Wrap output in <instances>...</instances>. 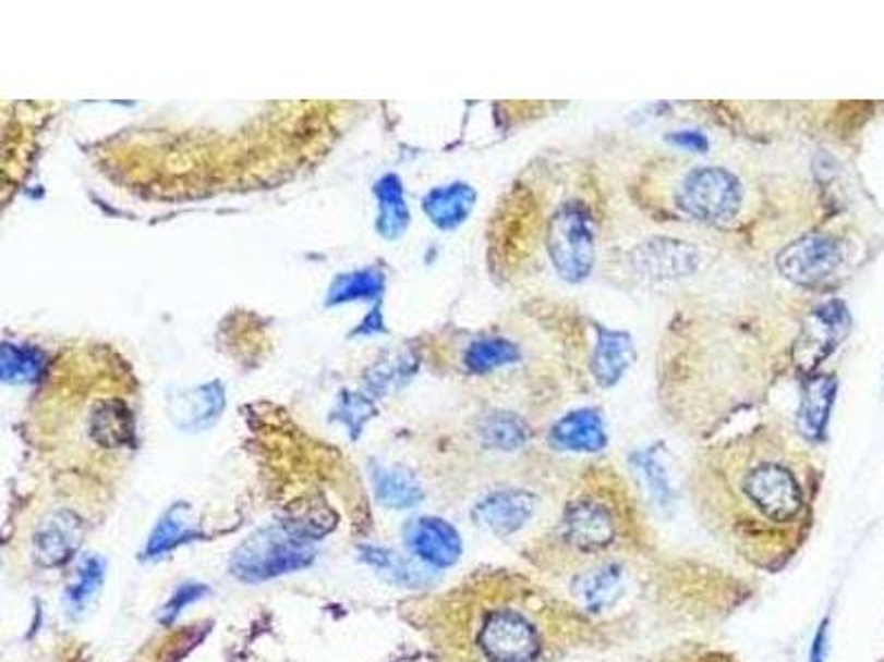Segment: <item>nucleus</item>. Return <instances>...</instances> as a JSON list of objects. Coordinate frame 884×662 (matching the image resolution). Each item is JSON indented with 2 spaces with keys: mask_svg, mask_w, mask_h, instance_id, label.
I'll list each match as a JSON object with an SVG mask.
<instances>
[{
  "mask_svg": "<svg viewBox=\"0 0 884 662\" xmlns=\"http://www.w3.org/2000/svg\"><path fill=\"white\" fill-rule=\"evenodd\" d=\"M774 292L681 296L657 347V397L673 418L697 425L728 418L794 369L802 311Z\"/></svg>",
  "mask_w": 884,
  "mask_h": 662,
  "instance_id": "obj_1",
  "label": "nucleus"
},
{
  "mask_svg": "<svg viewBox=\"0 0 884 662\" xmlns=\"http://www.w3.org/2000/svg\"><path fill=\"white\" fill-rule=\"evenodd\" d=\"M690 492L720 541L770 567L806 539L816 479L800 433L761 425L705 449L692 462Z\"/></svg>",
  "mask_w": 884,
  "mask_h": 662,
  "instance_id": "obj_2",
  "label": "nucleus"
},
{
  "mask_svg": "<svg viewBox=\"0 0 884 662\" xmlns=\"http://www.w3.org/2000/svg\"><path fill=\"white\" fill-rule=\"evenodd\" d=\"M511 204L522 277L573 287L606 261L608 201L586 161L548 152L516 186Z\"/></svg>",
  "mask_w": 884,
  "mask_h": 662,
  "instance_id": "obj_3",
  "label": "nucleus"
},
{
  "mask_svg": "<svg viewBox=\"0 0 884 662\" xmlns=\"http://www.w3.org/2000/svg\"><path fill=\"white\" fill-rule=\"evenodd\" d=\"M632 204L655 223L735 232L752 221L754 186L723 163L655 157L628 184Z\"/></svg>",
  "mask_w": 884,
  "mask_h": 662,
  "instance_id": "obj_4",
  "label": "nucleus"
},
{
  "mask_svg": "<svg viewBox=\"0 0 884 662\" xmlns=\"http://www.w3.org/2000/svg\"><path fill=\"white\" fill-rule=\"evenodd\" d=\"M626 508L628 494L615 477L591 479L561 513L555 539L571 556H606L623 539Z\"/></svg>",
  "mask_w": 884,
  "mask_h": 662,
  "instance_id": "obj_5",
  "label": "nucleus"
},
{
  "mask_svg": "<svg viewBox=\"0 0 884 662\" xmlns=\"http://www.w3.org/2000/svg\"><path fill=\"white\" fill-rule=\"evenodd\" d=\"M847 257L845 236L829 228H814L783 241L774 255V270L796 292H821L836 281Z\"/></svg>",
  "mask_w": 884,
  "mask_h": 662,
  "instance_id": "obj_6",
  "label": "nucleus"
},
{
  "mask_svg": "<svg viewBox=\"0 0 884 662\" xmlns=\"http://www.w3.org/2000/svg\"><path fill=\"white\" fill-rule=\"evenodd\" d=\"M314 559V539L296 532L290 524H281L264 528L241 543L230 556V574L237 581L264 584L305 569Z\"/></svg>",
  "mask_w": 884,
  "mask_h": 662,
  "instance_id": "obj_7",
  "label": "nucleus"
},
{
  "mask_svg": "<svg viewBox=\"0 0 884 662\" xmlns=\"http://www.w3.org/2000/svg\"><path fill=\"white\" fill-rule=\"evenodd\" d=\"M610 257H623L626 277L651 285H679L699 277L707 266V253L699 241L683 236H649L641 238L632 250Z\"/></svg>",
  "mask_w": 884,
  "mask_h": 662,
  "instance_id": "obj_8",
  "label": "nucleus"
},
{
  "mask_svg": "<svg viewBox=\"0 0 884 662\" xmlns=\"http://www.w3.org/2000/svg\"><path fill=\"white\" fill-rule=\"evenodd\" d=\"M480 647L494 662H533L540 651V638L522 612L496 610L482 623Z\"/></svg>",
  "mask_w": 884,
  "mask_h": 662,
  "instance_id": "obj_9",
  "label": "nucleus"
},
{
  "mask_svg": "<svg viewBox=\"0 0 884 662\" xmlns=\"http://www.w3.org/2000/svg\"><path fill=\"white\" fill-rule=\"evenodd\" d=\"M537 511V497L529 488L507 486L489 492L475 504L473 517L498 537H509L522 530Z\"/></svg>",
  "mask_w": 884,
  "mask_h": 662,
  "instance_id": "obj_10",
  "label": "nucleus"
},
{
  "mask_svg": "<svg viewBox=\"0 0 884 662\" xmlns=\"http://www.w3.org/2000/svg\"><path fill=\"white\" fill-rule=\"evenodd\" d=\"M405 545L425 565L445 569L458 563L462 539L458 530L438 517H419L405 526Z\"/></svg>",
  "mask_w": 884,
  "mask_h": 662,
  "instance_id": "obj_11",
  "label": "nucleus"
},
{
  "mask_svg": "<svg viewBox=\"0 0 884 662\" xmlns=\"http://www.w3.org/2000/svg\"><path fill=\"white\" fill-rule=\"evenodd\" d=\"M595 339L589 352V378L602 389L615 387L634 360V345L626 331H615L604 324H593Z\"/></svg>",
  "mask_w": 884,
  "mask_h": 662,
  "instance_id": "obj_12",
  "label": "nucleus"
},
{
  "mask_svg": "<svg viewBox=\"0 0 884 662\" xmlns=\"http://www.w3.org/2000/svg\"><path fill=\"white\" fill-rule=\"evenodd\" d=\"M526 363L529 354L522 341L507 334H496V331L469 341L462 352V369L477 378L524 367Z\"/></svg>",
  "mask_w": 884,
  "mask_h": 662,
  "instance_id": "obj_13",
  "label": "nucleus"
},
{
  "mask_svg": "<svg viewBox=\"0 0 884 662\" xmlns=\"http://www.w3.org/2000/svg\"><path fill=\"white\" fill-rule=\"evenodd\" d=\"M550 444L565 453H602L608 446V433L597 408H576L550 427Z\"/></svg>",
  "mask_w": 884,
  "mask_h": 662,
  "instance_id": "obj_14",
  "label": "nucleus"
},
{
  "mask_svg": "<svg viewBox=\"0 0 884 662\" xmlns=\"http://www.w3.org/2000/svg\"><path fill=\"white\" fill-rule=\"evenodd\" d=\"M85 537V524L69 511L49 515L36 530L34 552L40 565L60 567L73 559Z\"/></svg>",
  "mask_w": 884,
  "mask_h": 662,
  "instance_id": "obj_15",
  "label": "nucleus"
},
{
  "mask_svg": "<svg viewBox=\"0 0 884 662\" xmlns=\"http://www.w3.org/2000/svg\"><path fill=\"white\" fill-rule=\"evenodd\" d=\"M838 391V380L827 373H810L802 378V397L798 408V433L819 440L827 431L829 413Z\"/></svg>",
  "mask_w": 884,
  "mask_h": 662,
  "instance_id": "obj_16",
  "label": "nucleus"
},
{
  "mask_svg": "<svg viewBox=\"0 0 884 662\" xmlns=\"http://www.w3.org/2000/svg\"><path fill=\"white\" fill-rule=\"evenodd\" d=\"M477 193L467 182H453L432 188L423 197V212L438 230L460 228L473 212Z\"/></svg>",
  "mask_w": 884,
  "mask_h": 662,
  "instance_id": "obj_17",
  "label": "nucleus"
},
{
  "mask_svg": "<svg viewBox=\"0 0 884 662\" xmlns=\"http://www.w3.org/2000/svg\"><path fill=\"white\" fill-rule=\"evenodd\" d=\"M376 500L385 508L408 511L425 500V490L416 475L403 466H376L372 473Z\"/></svg>",
  "mask_w": 884,
  "mask_h": 662,
  "instance_id": "obj_18",
  "label": "nucleus"
},
{
  "mask_svg": "<svg viewBox=\"0 0 884 662\" xmlns=\"http://www.w3.org/2000/svg\"><path fill=\"white\" fill-rule=\"evenodd\" d=\"M361 561L367 563L383 581L398 586V588H410V590H419L425 588L429 584V572L425 567H421L416 561L408 559V556H400L393 550L387 548H378V545H363L359 550Z\"/></svg>",
  "mask_w": 884,
  "mask_h": 662,
  "instance_id": "obj_19",
  "label": "nucleus"
},
{
  "mask_svg": "<svg viewBox=\"0 0 884 662\" xmlns=\"http://www.w3.org/2000/svg\"><path fill=\"white\" fill-rule=\"evenodd\" d=\"M223 408L221 384H204L186 391L178 397V406L171 410L173 422L184 431H199L210 427Z\"/></svg>",
  "mask_w": 884,
  "mask_h": 662,
  "instance_id": "obj_20",
  "label": "nucleus"
},
{
  "mask_svg": "<svg viewBox=\"0 0 884 662\" xmlns=\"http://www.w3.org/2000/svg\"><path fill=\"white\" fill-rule=\"evenodd\" d=\"M477 438L492 451L516 453L529 444L531 427L513 410H492L477 422Z\"/></svg>",
  "mask_w": 884,
  "mask_h": 662,
  "instance_id": "obj_21",
  "label": "nucleus"
},
{
  "mask_svg": "<svg viewBox=\"0 0 884 662\" xmlns=\"http://www.w3.org/2000/svg\"><path fill=\"white\" fill-rule=\"evenodd\" d=\"M202 537L193 515H191V506L186 504H175L173 508H169L162 519L157 522V526L153 528L146 550H144V559H159L165 556L167 552L193 541Z\"/></svg>",
  "mask_w": 884,
  "mask_h": 662,
  "instance_id": "obj_22",
  "label": "nucleus"
},
{
  "mask_svg": "<svg viewBox=\"0 0 884 662\" xmlns=\"http://www.w3.org/2000/svg\"><path fill=\"white\" fill-rule=\"evenodd\" d=\"M374 197L378 201V234L387 241L398 238L410 228V206L405 199L403 182L396 175H383L374 186Z\"/></svg>",
  "mask_w": 884,
  "mask_h": 662,
  "instance_id": "obj_23",
  "label": "nucleus"
},
{
  "mask_svg": "<svg viewBox=\"0 0 884 662\" xmlns=\"http://www.w3.org/2000/svg\"><path fill=\"white\" fill-rule=\"evenodd\" d=\"M621 574L623 569L619 565L602 563L600 567H593L578 578L576 594L589 610H606L621 594Z\"/></svg>",
  "mask_w": 884,
  "mask_h": 662,
  "instance_id": "obj_24",
  "label": "nucleus"
},
{
  "mask_svg": "<svg viewBox=\"0 0 884 662\" xmlns=\"http://www.w3.org/2000/svg\"><path fill=\"white\" fill-rule=\"evenodd\" d=\"M385 290V272L378 268H363L356 272H346L335 279L328 292L326 305H343L354 301H374Z\"/></svg>",
  "mask_w": 884,
  "mask_h": 662,
  "instance_id": "obj_25",
  "label": "nucleus"
},
{
  "mask_svg": "<svg viewBox=\"0 0 884 662\" xmlns=\"http://www.w3.org/2000/svg\"><path fill=\"white\" fill-rule=\"evenodd\" d=\"M107 565L100 556H87L80 561L73 584L66 588V603L73 612H83L105 584Z\"/></svg>",
  "mask_w": 884,
  "mask_h": 662,
  "instance_id": "obj_26",
  "label": "nucleus"
},
{
  "mask_svg": "<svg viewBox=\"0 0 884 662\" xmlns=\"http://www.w3.org/2000/svg\"><path fill=\"white\" fill-rule=\"evenodd\" d=\"M45 367H47V360L40 350L5 343L3 358H0V369H3L5 382H16V384L34 382L36 378H40Z\"/></svg>",
  "mask_w": 884,
  "mask_h": 662,
  "instance_id": "obj_27",
  "label": "nucleus"
},
{
  "mask_svg": "<svg viewBox=\"0 0 884 662\" xmlns=\"http://www.w3.org/2000/svg\"><path fill=\"white\" fill-rule=\"evenodd\" d=\"M94 436L105 446H124L133 436V425L124 406L105 404L94 416Z\"/></svg>",
  "mask_w": 884,
  "mask_h": 662,
  "instance_id": "obj_28",
  "label": "nucleus"
},
{
  "mask_svg": "<svg viewBox=\"0 0 884 662\" xmlns=\"http://www.w3.org/2000/svg\"><path fill=\"white\" fill-rule=\"evenodd\" d=\"M414 369H416V363L410 358V354L391 356V358L378 363V365L370 371L367 387H370V391L376 393V395L391 393L393 389H398V387H403L405 382H410Z\"/></svg>",
  "mask_w": 884,
  "mask_h": 662,
  "instance_id": "obj_29",
  "label": "nucleus"
},
{
  "mask_svg": "<svg viewBox=\"0 0 884 662\" xmlns=\"http://www.w3.org/2000/svg\"><path fill=\"white\" fill-rule=\"evenodd\" d=\"M374 404L370 397L361 395V393H352V391H343V395L337 402L335 408V420H339L341 425L348 427L350 438L356 440L365 427V422L370 418H374Z\"/></svg>",
  "mask_w": 884,
  "mask_h": 662,
  "instance_id": "obj_30",
  "label": "nucleus"
},
{
  "mask_svg": "<svg viewBox=\"0 0 884 662\" xmlns=\"http://www.w3.org/2000/svg\"><path fill=\"white\" fill-rule=\"evenodd\" d=\"M206 594H208V588L202 586V584H186V586H180V588L175 590V594L169 599V603L165 605L162 614H159V623L171 625L191 603L202 601Z\"/></svg>",
  "mask_w": 884,
  "mask_h": 662,
  "instance_id": "obj_31",
  "label": "nucleus"
},
{
  "mask_svg": "<svg viewBox=\"0 0 884 662\" xmlns=\"http://www.w3.org/2000/svg\"><path fill=\"white\" fill-rule=\"evenodd\" d=\"M639 468L644 470V475H646V483L651 486V490L657 494V500L664 504V502H668V497H670V483H668V477H666V473H664V466L657 462V457L649 451V453H644L641 455L639 453ZM666 506V504H664Z\"/></svg>",
  "mask_w": 884,
  "mask_h": 662,
  "instance_id": "obj_32",
  "label": "nucleus"
},
{
  "mask_svg": "<svg viewBox=\"0 0 884 662\" xmlns=\"http://www.w3.org/2000/svg\"><path fill=\"white\" fill-rule=\"evenodd\" d=\"M666 139H668V144H673V146H677V148H683V150H690V152H697V155H703V152H707V148H710L707 135H705V133H699V131H677V133H668Z\"/></svg>",
  "mask_w": 884,
  "mask_h": 662,
  "instance_id": "obj_33",
  "label": "nucleus"
},
{
  "mask_svg": "<svg viewBox=\"0 0 884 662\" xmlns=\"http://www.w3.org/2000/svg\"><path fill=\"white\" fill-rule=\"evenodd\" d=\"M385 324H383V314H380V305H376L374 309H372V314L367 316V320H363L361 324H359V329L354 331L356 336H361V334H378V331H385L383 329ZM352 334V336H354Z\"/></svg>",
  "mask_w": 884,
  "mask_h": 662,
  "instance_id": "obj_34",
  "label": "nucleus"
},
{
  "mask_svg": "<svg viewBox=\"0 0 884 662\" xmlns=\"http://www.w3.org/2000/svg\"><path fill=\"white\" fill-rule=\"evenodd\" d=\"M825 634H827V629H825V625H823L821 632H819V636H816L814 651H812V660H814V662H823V660H825Z\"/></svg>",
  "mask_w": 884,
  "mask_h": 662,
  "instance_id": "obj_35",
  "label": "nucleus"
}]
</instances>
